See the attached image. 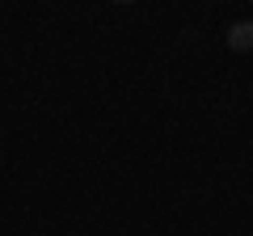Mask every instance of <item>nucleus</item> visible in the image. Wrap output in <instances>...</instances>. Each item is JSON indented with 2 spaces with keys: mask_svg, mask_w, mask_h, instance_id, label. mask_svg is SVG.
I'll list each match as a JSON object with an SVG mask.
<instances>
[{
  "mask_svg": "<svg viewBox=\"0 0 253 236\" xmlns=\"http://www.w3.org/2000/svg\"><path fill=\"white\" fill-rule=\"evenodd\" d=\"M228 51H236V55L253 51V21H232L228 26Z\"/></svg>",
  "mask_w": 253,
  "mask_h": 236,
  "instance_id": "1",
  "label": "nucleus"
}]
</instances>
